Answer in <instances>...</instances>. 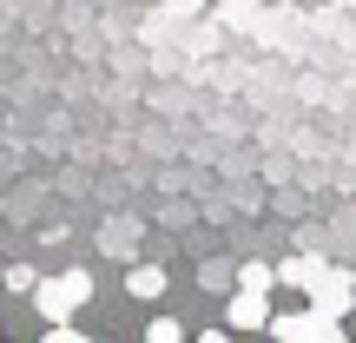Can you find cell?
Returning <instances> with one entry per match:
<instances>
[{"instance_id":"cell-10","label":"cell","mask_w":356,"mask_h":343,"mask_svg":"<svg viewBox=\"0 0 356 343\" xmlns=\"http://www.w3.org/2000/svg\"><path fill=\"white\" fill-rule=\"evenodd\" d=\"M198 284L204 291H231V271L225 264H198Z\"/></svg>"},{"instance_id":"cell-8","label":"cell","mask_w":356,"mask_h":343,"mask_svg":"<svg viewBox=\"0 0 356 343\" xmlns=\"http://www.w3.org/2000/svg\"><path fill=\"white\" fill-rule=\"evenodd\" d=\"M145 343H185V324L172 310H159V317H145Z\"/></svg>"},{"instance_id":"cell-11","label":"cell","mask_w":356,"mask_h":343,"mask_svg":"<svg viewBox=\"0 0 356 343\" xmlns=\"http://www.w3.org/2000/svg\"><path fill=\"white\" fill-rule=\"evenodd\" d=\"M165 7H172V13H198L204 0H165Z\"/></svg>"},{"instance_id":"cell-1","label":"cell","mask_w":356,"mask_h":343,"mask_svg":"<svg viewBox=\"0 0 356 343\" xmlns=\"http://www.w3.org/2000/svg\"><path fill=\"white\" fill-rule=\"evenodd\" d=\"M33 310H40V324H66L73 310H86L92 304V271L86 264H66V271H53V278H33Z\"/></svg>"},{"instance_id":"cell-6","label":"cell","mask_w":356,"mask_h":343,"mask_svg":"<svg viewBox=\"0 0 356 343\" xmlns=\"http://www.w3.org/2000/svg\"><path fill=\"white\" fill-rule=\"evenodd\" d=\"M317 271H323V257H277V284H284V291H297V297L317 284Z\"/></svg>"},{"instance_id":"cell-3","label":"cell","mask_w":356,"mask_h":343,"mask_svg":"<svg viewBox=\"0 0 356 343\" xmlns=\"http://www.w3.org/2000/svg\"><path fill=\"white\" fill-rule=\"evenodd\" d=\"M225 324H231V337L264 330V324H270V291H238V284H231V297H225Z\"/></svg>"},{"instance_id":"cell-4","label":"cell","mask_w":356,"mask_h":343,"mask_svg":"<svg viewBox=\"0 0 356 343\" xmlns=\"http://www.w3.org/2000/svg\"><path fill=\"white\" fill-rule=\"evenodd\" d=\"M165 291H172V278H165V264H159V257L126 264V297H132V304H159Z\"/></svg>"},{"instance_id":"cell-7","label":"cell","mask_w":356,"mask_h":343,"mask_svg":"<svg viewBox=\"0 0 356 343\" xmlns=\"http://www.w3.org/2000/svg\"><path fill=\"white\" fill-rule=\"evenodd\" d=\"M231 284H238V291H277V264H270V257H244V264L231 271Z\"/></svg>"},{"instance_id":"cell-9","label":"cell","mask_w":356,"mask_h":343,"mask_svg":"<svg viewBox=\"0 0 356 343\" xmlns=\"http://www.w3.org/2000/svg\"><path fill=\"white\" fill-rule=\"evenodd\" d=\"M33 278H40L33 264H7V291H13V297H26V291H33Z\"/></svg>"},{"instance_id":"cell-5","label":"cell","mask_w":356,"mask_h":343,"mask_svg":"<svg viewBox=\"0 0 356 343\" xmlns=\"http://www.w3.org/2000/svg\"><path fill=\"white\" fill-rule=\"evenodd\" d=\"M264 330L270 337H277V343H310V337H317V310H270V324H264Z\"/></svg>"},{"instance_id":"cell-2","label":"cell","mask_w":356,"mask_h":343,"mask_svg":"<svg viewBox=\"0 0 356 343\" xmlns=\"http://www.w3.org/2000/svg\"><path fill=\"white\" fill-rule=\"evenodd\" d=\"M310 310H323V317H343V310H356V271L350 264H323L317 284L304 291Z\"/></svg>"}]
</instances>
